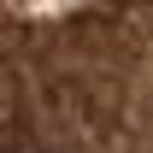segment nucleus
<instances>
[{"label":"nucleus","mask_w":153,"mask_h":153,"mask_svg":"<svg viewBox=\"0 0 153 153\" xmlns=\"http://www.w3.org/2000/svg\"><path fill=\"white\" fill-rule=\"evenodd\" d=\"M6 153H153V0H6Z\"/></svg>","instance_id":"f257e3e1"}]
</instances>
